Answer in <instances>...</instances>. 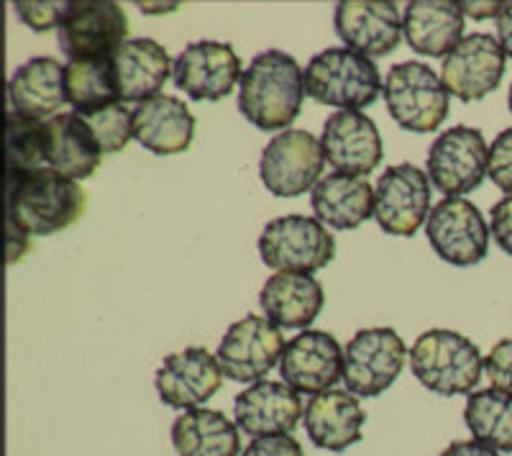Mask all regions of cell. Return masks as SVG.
Wrapping results in <instances>:
<instances>
[{
    "instance_id": "obj_1",
    "label": "cell",
    "mask_w": 512,
    "mask_h": 456,
    "mask_svg": "<svg viewBox=\"0 0 512 456\" xmlns=\"http://www.w3.org/2000/svg\"><path fill=\"white\" fill-rule=\"evenodd\" d=\"M305 70L282 49L256 54L241 75L239 111L262 131L287 129L303 111Z\"/></svg>"
},
{
    "instance_id": "obj_2",
    "label": "cell",
    "mask_w": 512,
    "mask_h": 456,
    "mask_svg": "<svg viewBox=\"0 0 512 456\" xmlns=\"http://www.w3.org/2000/svg\"><path fill=\"white\" fill-rule=\"evenodd\" d=\"M88 195L80 182L44 167L31 172H8V221L31 236L64 231L85 213Z\"/></svg>"
},
{
    "instance_id": "obj_3",
    "label": "cell",
    "mask_w": 512,
    "mask_h": 456,
    "mask_svg": "<svg viewBox=\"0 0 512 456\" xmlns=\"http://www.w3.org/2000/svg\"><path fill=\"white\" fill-rule=\"evenodd\" d=\"M384 90L377 65L349 47H331L315 54L305 70V95L320 106L361 111Z\"/></svg>"
},
{
    "instance_id": "obj_4",
    "label": "cell",
    "mask_w": 512,
    "mask_h": 456,
    "mask_svg": "<svg viewBox=\"0 0 512 456\" xmlns=\"http://www.w3.org/2000/svg\"><path fill=\"white\" fill-rule=\"evenodd\" d=\"M410 367L420 385L438 395L454 398V395H472L482 380L484 362L479 346L466 336L448 328H433L415 341L410 351Z\"/></svg>"
},
{
    "instance_id": "obj_5",
    "label": "cell",
    "mask_w": 512,
    "mask_h": 456,
    "mask_svg": "<svg viewBox=\"0 0 512 456\" xmlns=\"http://www.w3.org/2000/svg\"><path fill=\"white\" fill-rule=\"evenodd\" d=\"M384 103L400 129L431 134L448 116V95L441 77L423 62H400L384 80Z\"/></svg>"
},
{
    "instance_id": "obj_6",
    "label": "cell",
    "mask_w": 512,
    "mask_h": 456,
    "mask_svg": "<svg viewBox=\"0 0 512 456\" xmlns=\"http://www.w3.org/2000/svg\"><path fill=\"white\" fill-rule=\"evenodd\" d=\"M259 254L277 272L313 275L336 257V239L318 218L282 216L264 226Z\"/></svg>"
},
{
    "instance_id": "obj_7",
    "label": "cell",
    "mask_w": 512,
    "mask_h": 456,
    "mask_svg": "<svg viewBox=\"0 0 512 456\" xmlns=\"http://www.w3.org/2000/svg\"><path fill=\"white\" fill-rule=\"evenodd\" d=\"M57 31L59 47L70 62L116 57L128 41V16L113 0H67Z\"/></svg>"
},
{
    "instance_id": "obj_8",
    "label": "cell",
    "mask_w": 512,
    "mask_h": 456,
    "mask_svg": "<svg viewBox=\"0 0 512 456\" xmlns=\"http://www.w3.org/2000/svg\"><path fill=\"white\" fill-rule=\"evenodd\" d=\"M326 152L310 131L287 129L274 136L262 152L259 177L277 198H297L320 182Z\"/></svg>"
},
{
    "instance_id": "obj_9",
    "label": "cell",
    "mask_w": 512,
    "mask_h": 456,
    "mask_svg": "<svg viewBox=\"0 0 512 456\" xmlns=\"http://www.w3.org/2000/svg\"><path fill=\"white\" fill-rule=\"evenodd\" d=\"M408 359V346L395 328H361L344 349L346 390L377 398L390 390Z\"/></svg>"
},
{
    "instance_id": "obj_10",
    "label": "cell",
    "mask_w": 512,
    "mask_h": 456,
    "mask_svg": "<svg viewBox=\"0 0 512 456\" xmlns=\"http://www.w3.org/2000/svg\"><path fill=\"white\" fill-rule=\"evenodd\" d=\"M489 175V147L482 131L454 126L443 131L428 152V177L446 198L472 193Z\"/></svg>"
},
{
    "instance_id": "obj_11",
    "label": "cell",
    "mask_w": 512,
    "mask_h": 456,
    "mask_svg": "<svg viewBox=\"0 0 512 456\" xmlns=\"http://www.w3.org/2000/svg\"><path fill=\"white\" fill-rule=\"evenodd\" d=\"M489 226L477 205L466 198H443L425 221L433 252L454 267L479 264L489 252Z\"/></svg>"
},
{
    "instance_id": "obj_12",
    "label": "cell",
    "mask_w": 512,
    "mask_h": 456,
    "mask_svg": "<svg viewBox=\"0 0 512 456\" xmlns=\"http://www.w3.org/2000/svg\"><path fill=\"white\" fill-rule=\"evenodd\" d=\"M285 336L264 316H246L233 323L218 346V364L233 382H262L282 362Z\"/></svg>"
},
{
    "instance_id": "obj_13",
    "label": "cell",
    "mask_w": 512,
    "mask_h": 456,
    "mask_svg": "<svg viewBox=\"0 0 512 456\" xmlns=\"http://www.w3.org/2000/svg\"><path fill=\"white\" fill-rule=\"evenodd\" d=\"M431 216V177L415 164H395L374 188V218L390 236H413Z\"/></svg>"
},
{
    "instance_id": "obj_14",
    "label": "cell",
    "mask_w": 512,
    "mask_h": 456,
    "mask_svg": "<svg viewBox=\"0 0 512 456\" xmlns=\"http://www.w3.org/2000/svg\"><path fill=\"white\" fill-rule=\"evenodd\" d=\"M507 54L492 34H469L443 59L441 82L448 95L474 103L500 88L505 77Z\"/></svg>"
},
{
    "instance_id": "obj_15",
    "label": "cell",
    "mask_w": 512,
    "mask_h": 456,
    "mask_svg": "<svg viewBox=\"0 0 512 456\" xmlns=\"http://www.w3.org/2000/svg\"><path fill=\"white\" fill-rule=\"evenodd\" d=\"M333 26L346 47L369 59L395 52L405 34L400 8L390 0H344L333 13Z\"/></svg>"
},
{
    "instance_id": "obj_16",
    "label": "cell",
    "mask_w": 512,
    "mask_h": 456,
    "mask_svg": "<svg viewBox=\"0 0 512 456\" xmlns=\"http://www.w3.org/2000/svg\"><path fill=\"white\" fill-rule=\"evenodd\" d=\"M241 59L223 41H192L175 59L172 77L192 100H223L241 82Z\"/></svg>"
},
{
    "instance_id": "obj_17",
    "label": "cell",
    "mask_w": 512,
    "mask_h": 456,
    "mask_svg": "<svg viewBox=\"0 0 512 456\" xmlns=\"http://www.w3.org/2000/svg\"><path fill=\"white\" fill-rule=\"evenodd\" d=\"M282 380L295 392L320 395L344 380V349L326 331H303L287 341L280 362Z\"/></svg>"
},
{
    "instance_id": "obj_18",
    "label": "cell",
    "mask_w": 512,
    "mask_h": 456,
    "mask_svg": "<svg viewBox=\"0 0 512 456\" xmlns=\"http://www.w3.org/2000/svg\"><path fill=\"white\" fill-rule=\"evenodd\" d=\"M223 385L218 357L203 346L169 354L157 372V392L164 405L177 410H195L208 403Z\"/></svg>"
},
{
    "instance_id": "obj_19",
    "label": "cell",
    "mask_w": 512,
    "mask_h": 456,
    "mask_svg": "<svg viewBox=\"0 0 512 456\" xmlns=\"http://www.w3.org/2000/svg\"><path fill=\"white\" fill-rule=\"evenodd\" d=\"M328 164L341 175L367 177L382 162V136L377 123L361 111H336L320 136Z\"/></svg>"
},
{
    "instance_id": "obj_20",
    "label": "cell",
    "mask_w": 512,
    "mask_h": 456,
    "mask_svg": "<svg viewBox=\"0 0 512 456\" xmlns=\"http://www.w3.org/2000/svg\"><path fill=\"white\" fill-rule=\"evenodd\" d=\"M300 416H303L300 392L292 390L287 382L262 380L239 392L233 400L236 426L251 439L292 433L300 423Z\"/></svg>"
},
{
    "instance_id": "obj_21",
    "label": "cell",
    "mask_w": 512,
    "mask_h": 456,
    "mask_svg": "<svg viewBox=\"0 0 512 456\" xmlns=\"http://www.w3.org/2000/svg\"><path fill=\"white\" fill-rule=\"evenodd\" d=\"M367 413L349 390H328L310 398L305 408V431L318 449L346 451L364 436Z\"/></svg>"
},
{
    "instance_id": "obj_22",
    "label": "cell",
    "mask_w": 512,
    "mask_h": 456,
    "mask_svg": "<svg viewBox=\"0 0 512 456\" xmlns=\"http://www.w3.org/2000/svg\"><path fill=\"white\" fill-rule=\"evenodd\" d=\"M134 139L159 157L182 154L195 139V116L185 100L157 95L134 108Z\"/></svg>"
},
{
    "instance_id": "obj_23",
    "label": "cell",
    "mask_w": 512,
    "mask_h": 456,
    "mask_svg": "<svg viewBox=\"0 0 512 456\" xmlns=\"http://www.w3.org/2000/svg\"><path fill=\"white\" fill-rule=\"evenodd\" d=\"M11 111L21 116L49 118L59 116L67 106V85H64V67L54 57H34L18 67L8 85Z\"/></svg>"
},
{
    "instance_id": "obj_24",
    "label": "cell",
    "mask_w": 512,
    "mask_h": 456,
    "mask_svg": "<svg viewBox=\"0 0 512 456\" xmlns=\"http://www.w3.org/2000/svg\"><path fill=\"white\" fill-rule=\"evenodd\" d=\"M402 31L413 52L446 59L464 39V13L459 3L413 0L402 16Z\"/></svg>"
},
{
    "instance_id": "obj_25",
    "label": "cell",
    "mask_w": 512,
    "mask_h": 456,
    "mask_svg": "<svg viewBox=\"0 0 512 456\" xmlns=\"http://www.w3.org/2000/svg\"><path fill=\"white\" fill-rule=\"evenodd\" d=\"M259 303L274 326L308 328L320 316L326 293L313 275L277 272L264 282Z\"/></svg>"
},
{
    "instance_id": "obj_26",
    "label": "cell",
    "mask_w": 512,
    "mask_h": 456,
    "mask_svg": "<svg viewBox=\"0 0 512 456\" xmlns=\"http://www.w3.org/2000/svg\"><path fill=\"white\" fill-rule=\"evenodd\" d=\"M310 205L320 223L336 231H351L374 216V188L367 177L333 172L315 185Z\"/></svg>"
},
{
    "instance_id": "obj_27",
    "label": "cell",
    "mask_w": 512,
    "mask_h": 456,
    "mask_svg": "<svg viewBox=\"0 0 512 456\" xmlns=\"http://www.w3.org/2000/svg\"><path fill=\"white\" fill-rule=\"evenodd\" d=\"M113 62L121 82L123 103H144L157 98L175 67L167 49L154 39H128Z\"/></svg>"
},
{
    "instance_id": "obj_28",
    "label": "cell",
    "mask_w": 512,
    "mask_h": 456,
    "mask_svg": "<svg viewBox=\"0 0 512 456\" xmlns=\"http://www.w3.org/2000/svg\"><path fill=\"white\" fill-rule=\"evenodd\" d=\"M49 167L70 180H88L103 162V149L80 113H59L47 121Z\"/></svg>"
},
{
    "instance_id": "obj_29",
    "label": "cell",
    "mask_w": 512,
    "mask_h": 456,
    "mask_svg": "<svg viewBox=\"0 0 512 456\" xmlns=\"http://www.w3.org/2000/svg\"><path fill=\"white\" fill-rule=\"evenodd\" d=\"M172 446L180 456H239V426L221 410H185L172 423Z\"/></svg>"
},
{
    "instance_id": "obj_30",
    "label": "cell",
    "mask_w": 512,
    "mask_h": 456,
    "mask_svg": "<svg viewBox=\"0 0 512 456\" xmlns=\"http://www.w3.org/2000/svg\"><path fill=\"white\" fill-rule=\"evenodd\" d=\"M64 85H67V103L80 116L105 111L123 100L113 57L80 59L64 65Z\"/></svg>"
},
{
    "instance_id": "obj_31",
    "label": "cell",
    "mask_w": 512,
    "mask_h": 456,
    "mask_svg": "<svg viewBox=\"0 0 512 456\" xmlns=\"http://www.w3.org/2000/svg\"><path fill=\"white\" fill-rule=\"evenodd\" d=\"M464 421L474 441L495 451H512V395L489 387L469 395Z\"/></svg>"
},
{
    "instance_id": "obj_32",
    "label": "cell",
    "mask_w": 512,
    "mask_h": 456,
    "mask_svg": "<svg viewBox=\"0 0 512 456\" xmlns=\"http://www.w3.org/2000/svg\"><path fill=\"white\" fill-rule=\"evenodd\" d=\"M8 172H31L49 167L47 121L8 111Z\"/></svg>"
},
{
    "instance_id": "obj_33",
    "label": "cell",
    "mask_w": 512,
    "mask_h": 456,
    "mask_svg": "<svg viewBox=\"0 0 512 456\" xmlns=\"http://www.w3.org/2000/svg\"><path fill=\"white\" fill-rule=\"evenodd\" d=\"M82 118H85L90 129H93L103 154L123 152V149L131 144V139H134V111L123 106V103Z\"/></svg>"
},
{
    "instance_id": "obj_34",
    "label": "cell",
    "mask_w": 512,
    "mask_h": 456,
    "mask_svg": "<svg viewBox=\"0 0 512 456\" xmlns=\"http://www.w3.org/2000/svg\"><path fill=\"white\" fill-rule=\"evenodd\" d=\"M13 8L31 31L47 34V31L59 29L67 3H62V0H18V3H13Z\"/></svg>"
},
{
    "instance_id": "obj_35",
    "label": "cell",
    "mask_w": 512,
    "mask_h": 456,
    "mask_svg": "<svg viewBox=\"0 0 512 456\" xmlns=\"http://www.w3.org/2000/svg\"><path fill=\"white\" fill-rule=\"evenodd\" d=\"M489 177L502 193L512 195V129L500 131L489 147Z\"/></svg>"
},
{
    "instance_id": "obj_36",
    "label": "cell",
    "mask_w": 512,
    "mask_h": 456,
    "mask_svg": "<svg viewBox=\"0 0 512 456\" xmlns=\"http://www.w3.org/2000/svg\"><path fill=\"white\" fill-rule=\"evenodd\" d=\"M484 372L495 390L512 395V339H502L492 346L484 357Z\"/></svg>"
},
{
    "instance_id": "obj_37",
    "label": "cell",
    "mask_w": 512,
    "mask_h": 456,
    "mask_svg": "<svg viewBox=\"0 0 512 456\" xmlns=\"http://www.w3.org/2000/svg\"><path fill=\"white\" fill-rule=\"evenodd\" d=\"M241 456H303V446L297 439H292L290 433H282V436L254 439Z\"/></svg>"
},
{
    "instance_id": "obj_38",
    "label": "cell",
    "mask_w": 512,
    "mask_h": 456,
    "mask_svg": "<svg viewBox=\"0 0 512 456\" xmlns=\"http://www.w3.org/2000/svg\"><path fill=\"white\" fill-rule=\"evenodd\" d=\"M492 236L502 252L512 257V195H505L492 208Z\"/></svg>"
},
{
    "instance_id": "obj_39",
    "label": "cell",
    "mask_w": 512,
    "mask_h": 456,
    "mask_svg": "<svg viewBox=\"0 0 512 456\" xmlns=\"http://www.w3.org/2000/svg\"><path fill=\"white\" fill-rule=\"evenodd\" d=\"M497 41L512 59V3H502L500 13H497Z\"/></svg>"
},
{
    "instance_id": "obj_40",
    "label": "cell",
    "mask_w": 512,
    "mask_h": 456,
    "mask_svg": "<svg viewBox=\"0 0 512 456\" xmlns=\"http://www.w3.org/2000/svg\"><path fill=\"white\" fill-rule=\"evenodd\" d=\"M441 456H500V451L489 449L479 441H454L441 451Z\"/></svg>"
},
{
    "instance_id": "obj_41",
    "label": "cell",
    "mask_w": 512,
    "mask_h": 456,
    "mask_svg": "<svg viewBox=\"0 0 512 456\" xmlns=\"http://www.w3.org/2000/svg\"><path fill=\"white\" fill-rule=\"evenodd\" d=\"M461 13H469L474 18H484V16H497L502 8V3H484V6H477V3H459Z\"/></svg>"
},
{
    "instance_id": "obj_42",
    "label": "cell",
    "mask_w": 512,
    "mask_h": 456,
    "mask_svg": "<svg viewBox=\"0 0 512 456\" xmlns=\"http://www.w3.org/2000/svg\"><path fill=\"white\" fill-rule=\"evenodd\" d=\"M510 113H512V85H510Z\"/></svg>"
}]
</instances>
